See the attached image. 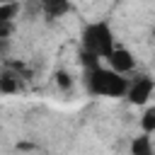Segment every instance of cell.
<instances>
[{"instance_id":"obj_3","label":"cell","mask_w":155,"mask_h":155,"mask_svg":"<svg viewBox=\"0 0 155 155\" xmlns=\"http://www.w3.org/2000/svg\"><path fill=\"white\" fill-rule=\"evenodd\" d=\"M153 90H155V80L148 78V75H140V78H136L133 82H128V92H126V97H128L131 104L140 107V104H145V102L150 99Z\"/></svg>"},{"instance_id":"obj_12","label":"cell","mask_w":155,"mask_h":155,"mask_svg":"<svg viewBox=\"0 0 155 155\" xmlns=\"http://www.w3.org/2000/svg\"><path fill=\"white\" fill-rule=\"evenodd\" d=\"M153 39H155V27H153Z\"/></svg>"},{"instance_id":"obj_11","label":"cell","mask_w":155,"mask_h":155,"mask_svg":"<svg viewBox=\"0 0 155 155\" xmlns=\"http://www.w3.org/2000/svg\"><path fill=\"white\" fill-rule=\"evenodd\" d=\"M12 31H15V24L12 22H0V41H7Z\"/></svg>"},{"instance_id":"obj_4","label":"cell","mask_w":155,"mask_h":155,"mask_svg":"<svg viewBox=\"0 0 155 155\" xmlns=\"http://www.w3.org/2000/svg\"><path fill=\"white\" fill-rule=\"evenodd\" d=\"M107 63H109V70H114L116 75H126V73L133 70L136 58H133V53H131L128 48H124V46H114V51L107 56Z\"/></svg>"},{"instance_id":"obj_5","label":"cell","mask_w":155,"mask_h":155,"mask_svg":"<svg viewBox=\"0 0 155 155\" xmlns=\"http://www.w3.org/2000/svg\"><path fill=\"white\" fill-rule=\"evenodd\" d=\"M41 5V12L48 17V19H58V17H63L65 12H70V2L68 0H44V2H39Z\"/></svg>"},{"instance_id":"obj_8","label":"cell","mask_w":155,"mask_h":155,"mask_svg":"<svg viewBox=\"0 0 155 155\" xmlns=\"http://www.w3.org/2000/svg\"><path fill=\"white\" fill-rule=\"evenodd\" d=\"M22 10L19 2H0V22H12Z\"/></svg>"},{"instance_id":"obj_1","label":"cell","mask_w":155,"mask_h":155,"mask_svg":"<svg viewBox=\"0 0 155 155\" xmlns=\"http://www.w3.org/2000/svg\"><path fill=\"white\" fill-rule=\"evenodd\" d=\"M85 82L92 94H102V97H126L128 92V80L102 65L85 70Z\"/></svg>"},{"instance_id":"obj_10","label":"cell","mask_w":155,"mask_h":155,"mask_svg":"<svg viewBox=\"0 0 155 155\" xmlns=\"http://www.w3.org/2000/svg\"><path fill=\"white\" fill-rule=\"evenodd\" d=\"M53 78H56V85H58L61 90H70V87H73V78H70L65 70H58Z\"/></svg>"},{"instance_id":"obj_6","label":"cell","mask_w":155,"mask_h":155,"mask_svg":"<svg viewBox=\"0 0 155 155\" xmlns=\"http://www.w3.org/2000/svg\"><path fill=\"white\" fill-rule=\"evenodd\" d=\"M131 155H155L150 136H145V133L143 136H136L131 140Z\"/></svg>"},{"instance_id":"obj_7","label":"cell","mask_w":155,"mask_h":155,"mask_svg":"<svg viewBox=\"0 0 155 155\" xmlns=\"http://www.w3.org/2000/svg\"><path fill=\"white\" fill-rule=\"evenodd\" d=\"M140 128H143L145 136L155 133V104H150V107L143 111V116H140Z\"/></svg>"},{"instance_id":"obj_9","label":"cell","mask_w":155,"mask_h":155,"mask_svg":"<svg viewBox=\"0 0 155 155\" xmlns=\"http://www.w3.org/2000/svg\"><path fill=\"white\" fill-rule=\"evenodd\" d=\"M17 90H19V78H17V75H10V73L0 75V92L12 94V92H17Z\"/></svg>"},{"instance_id":"obj_2","label":"cell","mask_w":155,"mask_h":155,"mask_svg":"<svg viewBox=\"0 0 155 155\" xmlns=\"http://www.w3.org/2000/svg\"><path fill=\"white\" fill-rule=\"evenodd\" d=\"M82 48L94 58H107L114 51V31L107 22H90L82 29Z\"/></svg>"}]
</instances>
